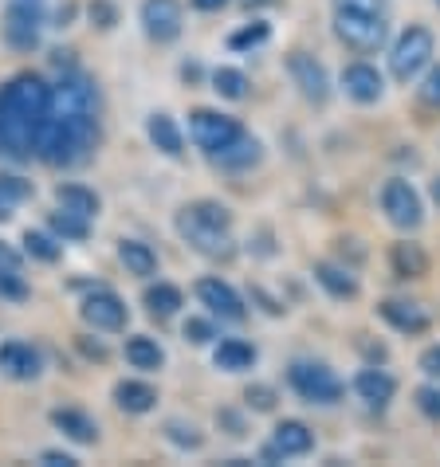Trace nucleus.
Instances as JSON below:
<instances>
[{"mask_svg": "<svg viewBox=\"0 0 440 467\" xmlns=\"http://www.w3.org/2000/svg\"><path fill=\"white\" fill-rule=\"evenodd\" d=\"M95 141H99V90L83 75H63V83L51 87V110L36 153L47 165H75L87 158Z\"/></svg>", "mask_w": 440, "mask_h": 467, "instance_id": "f257e3e1", "label": "nucleus"}, {"mask_svg": "<svg viewBox=\"0 0 440 467\" xmlns=\"http://www.w3.org/2000/svg\"><path fill=\"white\" fill-rule=\"evenodd\" d=\"M47 110L51 87L40 75H16L8 87H0V153L32 158L36 146H40Z\"/></svg>", "mask_w": 440, "mask_h": 467, "instance_id": "f03ea898", "label": "nucleus"}, {"mask_svg": "<svg viewBox=\"0 0 440 467\" xmlns=\"http://www.w3.org/2000/svg\"><path fill=\"white\" fill-rule=\"evenodd\" d=\"M228 224H232L228 209H220V204H213V201L189 204V209L177 216V232H181V236H185L201 255H213V259H228L232 255Z\"/></svg>", "mask_w": 440, "mask_h": 467, "instance_id": "7ed1b4c3", "label": "nucleus"}, {"mask_svg": "<svg viewBox=\"0 0 440 467\" xmlns=\"http://www.w3.org/2000/svg\"><path fill=\"white\" fill-rule=\"evenodd\" d=\"M334 32L354 51H378L385 44V12L370 8H334Z\"/></svg>", "mask_w": 440, "mask_h": 467, "instance_id": "20e7f679", "label": "nucleus"}, {"mask_svg": "<svg viewBox=\"0 0 440 467\" xmlns=\"http://www.w3.org/2000/svg\"><path fill=\"white\" fill-rule=\"evenodd\" d=\"M288 381L303 400H310V405H334V400L342 397V381L334 378L322 361H291Z\"/></svg>", "mask_w": 440, "mask_h": 467, "instance_id": "39448f33", "label": "nucleus"}, {"mask_svg": "<svg viewBox=\"0 0 440 467\" xmlns=\"http://www.w3.org/2000/svg\"><path fill=\"white\" fill-rule=\"evenodd\" d=\"M429 59H433V32L409 28V32H401V40L390 51V71H393L397 83H409L429 67Z\"/></svg>", "mask_w": 440, "mask_h": 467, "instance_id": "423d86ee", "label": "nucleus"}, {"mask_svg": "<svg viewBox=\"0 0 440 467\" xmlns=\"http://www.w3.org/2000/svg\"><path fill=\"white\" fill-rule=\"evenodd\" d=\"M189 134H193V141L209 153H220L228 146V141H236L244 130H240V122L236 119H228V114H216V110H197L193 114V122H189Z\"/></svg>", "mask_w": 440, "mask_h": 467, "instance_id": "0eeeda50", "label": "nucleus"}, {"mask_svg": "<svg viewBox=\"0 0 440 467\" xmlns=\"http://www.w3.org/2000/svg\"><path fill=\"white\" fill-rule=\"evenodd\" d=\"M382 209L397 228H417L421 224V197L413 192L409 181H390L382 189Z\"/></svg>", "mask_w": 440, "mask_h": 467, "instance_id": "6e6552de", "label": "nucleus"}, {"mask_svg": "<svg viewBox=\"0 0 440 467\" xmlns=\"http://www.w3.org/2000/svg\"><path fill=\"white\" fill-rule=\"evenodd\" d=\"M141 24H146L150 40L170 44L181 36V5L177 0H146L141 5Z\"/></svg>", "mask_w": 440, "mask_h": 467, "instance_id": "1a4fd4ad", "label": "nucleus"}, {"mask_svg": "<svg viewBox=\"0 0 440 467\" xmlns=\"http://www.w3.org/2000/svg\"><path fill=\"white\" fill-rule=\"evenodd\" d=\"M288 71H291L295 87H299L310 102H327V95H330L327 71H322V63H315V56H307V51H291V56H288Z\"/></svg>", "mask_w": 440, "mask_h": 467, "instance_id": "9d476101", "label": "nucleus"}, {"mask_svg": "<svg viewBox=\"0 0 440 467\" xmlns=\"http://www.w3.org/2000/svg\"><path fill=\"white\" fill-rule=\"evenodd\" d=\"M83 318L95 330H122L126 327V303L114 291H95L83 298Z\"/></svg>", "mask_w": 440, "mask_h": 467, "instance_id": "9b49d317", "label": "nucleus"}, {"mask_svg": "<svg viewBox=\"0 0 440 467\" xmlns=\"http://www.w3.org/2000/svg\"><path fill=\"white\" fill-rule=\"evenodd\" d=\"M40 8L32 5V0H20V5H12L8 8V24H5V32H8V44H16V47H36V40H40Z\"/></svg>", "mask_w": 440, "mask_h": 467, "instance_id": "f8f14e48", "label": "nucleus"}, {"mask_svg": "<svg viewBox=\"0 0 440 467\" xmlns=\"http://www.w3.org/2000/svg\"><path fill=\"white\" fill-rule=\"evenodd\" d=\"M197 298L213 310V315L228 318V322H240V318H244V303H240V295L232 291L225 279H201V283H197Z\"/></svg>", "mask_w": 440, "mask_h": 467, "instance_id": "ddd939ff", "label": "nucleus"}, {"mask_svg": "<svg viewBox=\"0 0 440 467\" xmlns=\"http://www.w3.org/2000/svg\"><path fill=\"white\" fill-rule=\"evenodd\" d=\"M315 444V436H310V428L299 424V420H283L276 428V436H271V448L264 451V460H288V456H303Z\"/></svg>", "mask_w": 440, "mask_h": 467, "instance_id": "4468645a", "label": "nucleus"}, {"mask_svg": "<svg viewBox=\"0 0 440 467\" xmlns=\"http://www.w3.org/2000/svg\"><path fill=\"white\" fill-rule=\"evenodd\" d=\"M342 90L354 102H378L382 90H385V79L378 75V67H370V63H351V67L342 71Z\"/></svg>", "mask_w": 440, "mask_h": 467, "instance_id": "2eb2a0df", "label": "nucleus"}, {"mask_svg": "<svg viewBox=\"0 0 440 467\" xmlns=\"http://www.w3.org/2000/svg\"><path fill=\"white\" fill-rule=\"evenodd\" d=\"M0 369L16 381H32V378H40V354L24 342H5L0 346Z\"/></svg>", "mask_w": 440, "mask_h": 467, "instance_id": "dca6fc26", "label": "nucleus"}, {"mask_svg": "<svg viewBox=\"0 0 440 467\" xmlns=\"http://www.w3.org/2000/svg\"><path fill=\"white\" fill-rule=\"evenodd\" d=\"M354 393L366 400L370 409H385L393 400V393H397V381L390 378V373H382V369H361L354 378Z\"/></svg>", "mask_w": 440, "mask_h": 467, "instance_id": "f3484780", "label": "nucleus"}, {"mask_svg": "<svg viewBox=\"0 0 440 467\" xmlns=\"http://www.w3.org/2000/svg\"><path fill=\"white\" fill-rule=\"evenodd\" d=\"M51 424H56L68 440H75V444H95L99 440V424L79 409H56L51 412Z\"/></svg>", "mask_w": 440, "mask_h": 467, "instance_id": "a211bd4d", "label": "nucleus"}, {"mask_svg": "<svg viewBox=\"0 0 440 467\" xmlns=\"http://www.w3.org/2000/svg\"><path fill=\"white\" fill-rule=\"evenodd\" d=\"M382 318L390 322V327H397L401 334H421L424 327H429V315H424L417 303H397V298L382 303Z\"/></svg>", "mask_w": 440, "mask_h": 467, "instance_id": "6ab92c4d", "label": "nucleus"}, {"mask_svg": "<svg viewBox=\"0 0 440 467\" xmlns=\"http://www.w3.org/2000/svg\"><path fill=\"white\" fill-rule=\"evenodd\" d=\"M256 158H260V141H256L252 134H240L236 141H228L220 153H213V161L225 165V170H248Z\"/></svg>", "mask_w": 440, "mask_h": 467, "instance_id": "aec40b11", "label": "nucleus"}, {"mask_svg": "<svg viewBox=\"0 0 440 467\" xmlns=\"http://www.w3.org/2000/svg\"><path fill=\"white\" fill-rule=\"evenodd\" d=\"M114 400H119L122 412H150L153 405H158V393L141 381H119L114 385Z\"/></svg>", "mask_w": 440, "mask_h": 467, "instance_id": "412c9836", "label": "nucleus"}, {"mask_svg": "<svg viewBox=\"0 0 440 467\" xmlns=\"http://www.w3.org/2000/svg\"><path fill=\"white\" fill-rule=\"evenodd\" d=\"M146 130H150V141H153V146H158L162 153H170V158H181L185 141H181V130H177V122L170 119V114H153Z\"/></svg>", "mask_w": 440, "mask_h": 467, "instance_id": "4be33fe9", "label": "nucleus"}, {"mask_svg": "<svg viewBox=\"0 0 440 467\" xmlns=\"http://www.w3.org/2000/svg\"><path fill=\"white\" fill-rule=\"evenodd\" d=\"M213 361L220 369H228V373H240V369H252V361H256V349L248 342H240V338H225L216 346V354Z\"/></svg>", "mask_w": 440, "mask_h": 467, "instance_id": "5701e85b", "label": "nucleus"}, {"mask_svg": "<svg viewBox=\"0 0 440 467\" xmlns=\"http://www.w3.org/2000/svg\"><path fill=\"white\" fill-rule=\"evenodd\" d=\"M56 201H59V209H68V213L83 216V220H90V216L99 213V197L90 189H83V185H59L56 189Z\"/></svg>", "mask_w": 440, "mask_h": 467, "instance_id": "b1692460", "label": "nucleus"}, {"mask_svg": "<svg viewBox=\"0 0 440 467\" xmlns=\"http://www.w3.org/2000/svg\"><path fill=\"white\" fill-rule=\"evenodd\" d=\"M119 259L126 264V271L138 275V279H150L153 271H158V255H153L146 244H138V240H126L122 248H119Z\"/></svg>", "mask_w": 440, "mask_h": 467, "instance_id": "393cba45", "label": "nucleus"}, {"mask_svg": "<svg viewBox=\"0 0 440 467\" xmlns=\"http://www.w3.org/2000/svg\"><path fill=\"white\" fill-rule=\"evenodd\" d=\"M315 279L327 287L334 298H354L358 295V279L351 275L346 267H334V264H319L315 267Z\"/></svg>", "mask_w": 440, "mask_h": 467, "instance_id": "a878e982", "label": "nucleus"}, {"mask_svg": "<svg viewBox=\"0 0 440 467\" xmlns=\"http://www.w3.org/2000/svg\"><path fill=\"white\" fill-rule=\"evenodd\" d=\"M126 361H131L134 369H162V361H165V354H162V346L153 342V338H131L126 342Z\"/></svg>", "mask_w": 440, "mask_h": 467, "instance_id": "bb28decb", "label": "nucleus"}, {"mask_svg": "<svg viewBox=\"0 0 440 467\" xmlns=\"http://www.w3.org/2000/svg\"><path fill=\"white\" fill-rule=\"evenodd\" d=\"M393 267H397V275L417 279V275L429 271V259H424V252L417 248V244H397L393 248Z\"/></svg>", "mask_w": 440, "mask_h": 467, "instance_id": "cd10ccee", "label": "nucleus"}, {"mask_svg": "<svg viewBox=\"0 0 440 467\" xmlns=\"http://www.w3.org/2000/svg\"><path fill=\"white\" fill-rule=\"evenodd\" d=\"M146 306L158 318H170V315L181 310V291L170 287V283H153V287H146Z\"/></svg>", "mask_w": 440, "mask_h": 467, "instance_id": "c85d7f7f", "label": "nucleus"}, {"mask_svg": "<svg viewBox=\"0 0 440 467\" xmlns=\"http://www.w3.org/2000/svg\"><path fill=\"white\" fill-rule=\"evenodd\" d=\"M213 87H216V95H225L232 102H240L244 95H248V79H244V71H236V67L213 71Z\"/></svg>", "mask_w": 440, "mask_h": 467, "instance_id": "c756f323", "label": "nucleus"}, {"mask_svg": "<svg viewBox=\"0 0 440 467\" xmlns=\"http://www.w3.org/2000/svg\"><path fill=\"white\" fill-rule=\"evenodd\" d=\"M51 232L63 240H87V232H90V220L83 216H75L68 209H59V213H51Z\"/></svg>", "mask_w": 440, "mask_h": 467, "instance_id": "7c9ffc66", "label": "nucleus"}, {"mask_svg": "<svg viewBox=\"0 0 440 467\" xmlns=\"http://www.w3.org/2000/svg\"><path fill=\"white\" fill-rule=\"evenodd\" d=\"M24 252H28L32 259H40V264H56L59 244L51 236H44V232H28V236H24Z\"/></svg>", "mask_w": 440, "mask_h": 467, "instance_id": "2f4dec72", "label": "nucleus"}, {"mask_svg": "<svg viewBox=\"0 0 440 467\" xmlns=\"http://www.w3.org/2000/svg\"><path fill=\"white\" fill-rule=\"evenodd\" d=\"M0 298H12V303H24V298H28V283L16 275V267L0 271Z\"/></svg>", "mask_w": 440, "mask_h": 467, "instance_id": "473e14b6", "label": "nucleus"}, {"mask_svg": "<svg viewBox=\"0 0 440 467\" xmlns=\"http://www.w3.org/2000/svg\"><path fill=\"white\" fill-rule=\"evenodd\" d=\"M0 192H5L12 204H20V201L32 197V185L28 181H20V177H0Z\"/></svg>", "mask_w": 440, "mask_h": 467, "instance_id": "72a5a7b5", "label": "nucleus"}, {"mask_svg": "<svg viewBox=\"0 0 440 467\" xmlns=\"http://www.w3.org/2000/svg\"><path fill=\"white\" fill-rule=\"evenodd\" d=\"M165 432H170V440H173V444H181V448H201V432H197V428H185V424H170V428H165Z\"/></svg>", "mask_w": 440, "mask_h": 467, "instance_id": "f704fd0d", "label": "nucleus"}, {"mask_svg": "<svg viewBox=\"0 0 440 467\" xmlns=\"http://www.w3.org/2000/svg\"><path fill=\"white\" fill-rule=\"evenodd\" d=\"M421 102L424 107H440V67H433L421 83Z\"/></svg>", "mask_w": 440, "mask_h": 467, "instance_id": "c9c22d12", "label": "nucleus"}, {"mask_svg": "<svg viewBox=\"0 0 440 467\" xmlns=\"http://www.w3.org/2000/svg\"><path fill=\"white\" fill-rule=\"evenodd\" d=\"M264 40H267V24H252V28L232 36V47H252V44H264Z\"/></svg>", "mask_w": 440, "mask_h": 467, "instance_id": "e433bc0d", "label": "nucleus"}, {"mask_svg": "<svg viewBox=\"0 0 440 467\" xmlns=\"http://www.w3.org/2000/svg\"><path fill=\"white\" fill-rule=\"evenodd\" d=\"M185 338L201 346V342L213 338V327H209V322H201V318H189V322H185Z\"/></svg>", "mask_w": 440, "mask_h": 467, "instance_id": "4c0bfd02", "label": "nucleus"}, {"mask_svg": "<svg viewBox=\"0 0 440 467\" xmlns=\"http://www.w3.org/2000/svg\"><path fill=\"white\" fill-rule=\"evenodd\" d=\"M417 405L429 412V417H440V389H421V393H417Z\"/></svg>", "mask_w": 440, "mask_h": 467, "instance_id": "58836bf2", "label": "nucleus"}, {"mask_svg": "<svg viewBox=\"0 0 440 467\" xmlns=\"http://www.w3.org/2000/svg\"><path fill=\"white\" fill-rule=\"evenodd\" d=\"M90 20H99V28H110V24H114V8L107 5V0H95V5H90Z\"/></svg>", "mask_w": 440, "mask_h": 467, "instance_id": "ea45409f", "label": "nucleus"}, {"mask_svg": "<svg viewBox=\"0 0 440 467\" xmlns=\"http://www.w3.org/2000/svg\"><path fill=\"white\" fill-rule=\"evenodd\" d=\"M421 369L429 373V378H440V346H429L421 354Z\"/></svg>", "mask_w": 440, "mask_h": 467, "instance_id": "a19ab883", "label": "nucleus"}, {"mask_svg": "<svg viewBox=\"0 0 440 467\" xmlns=\"http://www.w3.org/2000/svg\"><path fill=\"white\" fill-rule=\"evenodd\" d=\"M248 405H256V409H260V412H267L271 405H276V397H271V389H248Z\"/></svg>", "mask_w": 440, "mask_h": 467, "instance_id": "79ce46f5", "label": "nucleus"}, {"mask_svg": "<svg viewBox=\"0 0 440 467\" xmlns=\"http://www.w3.org/2000/svg\"><path fill=\"white\" fill-rule=\"evenodd\" d=\"M334 8H370V12H385L382 0H334Z\"/></svg>", "mask_w": 440, "mask_h": 467, "instance_id": "37998d69", "label": "nucleus"}, {"mask_svg": "<svg viewBox=\"0 0 440 467\" xmlns=\"http://www.w3.org/2000/svg\"><path fill=\"white\" fill-rule=\"evenodd\" d=\"M40 460H44V463H51V467H75V460L68 456V451H44Z\"/></svg>", "mask_w": 440, "mask_h": 467, "instance_id": "c03bdc74", "label": "nucleus"}, {"mask_svg": "<svg viewBox=\"0 0 440 467\" xmlns=\"http://www.w3.org/2000/svg\"><path fill=\"white\" fill-rule=\"evenodd\" d=\"M225 5H228V0H193V8H201V12H216Z\"/></svg>", "mask_w": 440, "mask_h": 467, "instance_id": "a18cd8bd", "label": "nucleus"}, {"mask_svg": "<svg viewBox=\"0 0 440 467\" xmlns=\"http://www.w3.org/2000/svg\"><path fill=\"white\" fill-rule=\"evenodd\" d=\"M12 209H16V204H12V201L5 197V192H0V224H5V220L12 216Z\"/></svg>", "mask_w": 440, "mask_h": 467, "instance_id": "49530a36", "label": "nucleus"}, {"mask_svg": "<svg viewBox=\"0 0 440 467\" xmlns=\"http://www.w3.org/2000/svg\"><path fill=\"white\" fill-rule=\"evenodd\" d=\"M0 264H5V267H16V264H20V259H16V252H8V248H5V244H0Z\"/></svg>", "mask_w": 440, "mask_h": 467, "instance_id": "de8ad7c7", "label": "nucleus"}, {"mask_svg": "<svg viewBox=\"0 0 440 467\" xmlns=\"http://www.w3.org/2000/svg\"><path fill=\"white\" fill-rule=\"evenodd\" d=\"M83 354H90V358H107V349H102V346H90V342H83Z\"/></svg>", "mask_w": 440, "mask_h": 467, "instance_id": "09e8293b", "label": "nucleus"}, {"mask_svg": "<svg viewBox=\"0 0 440 467\" xmlns=\"http://www.w3.org/2000/svg\"><path fill=\"white\" fill-rule=\"evenodd\" d=\"M433 201H436V204H440V177H436V181H433Z\"/></svg>", "mask_w": 440, "mask_h": 467, "instance_id": "8fccbe9b", "label": "nucleus"}, {"mask_svg": "<svg viewBox=\"0 0 440 467\" xmlns=\"http://www.w3.org/2000/svg\"><path fill=\"white\" fill-rule=\"evenodd\" d=\"M244 5H252V8H256V5H271V0H244Z\"/></svg>", "mask_w": 440, "mask_h": 467, "instance_id": "3c124183", "label": "nucleus"}, {"mask_svg": "<svg viewBox=\"0 0 440 467\" xmlns=\"http://www.w3.org/2000/svg\"><path fill=\"white\" fill-rule=\"evenodd\" d=\"M436 5H440V0H436Z\"/></svg>", "mask_w": 440, "mask_h": 467, "instance_id": "603ef678", "label": "nucleus"}]
</instances>
